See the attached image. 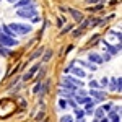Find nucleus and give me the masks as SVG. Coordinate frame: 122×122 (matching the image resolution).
Masks as SVG:
<instances>
[{
    "label": "nucleus",
    "mask_w": 122,
    "mask_h": 122,
    "mask_svg": "<svg viewBox=\"0 0 122 122\" xmlns=\"http://www.w3.org/2000/svg\"><path fill=\"white\" fill-rule=\"evenodd\" d=\"M91 96H94V98H96V99H98V101H103L104 99V93H101V91H96V90H93V88H91Z\"/></svg>",
    "instance_id": "6e6552de"
},
{
    "label": "nucleus",
    "mask_w": 122,
    "mask_h": 122,
    "mask_svg": "<svg viewBox=\"0 0 122 122\" xmlns=\"http://www.w3.org/2000/svg\"><path fill=\"white\" fill-rule=\"evenodd\" d=\"M67 104H70V106H72V107H76L75 101H72V99H68V101H67Z\"/></svg>",
    "instance_id": "c85d7f7f"
},
{
    "label": "nucleus",
    "mask_w": 122,
    "mask_h": 122,
    "mask_svg": "<svg viewBox=\"0 0 122 122\" xmlns=\"http://www.w3.org/2000/svg\"><path fill=\"white\" fill-rule=\"evenodd\" d=\"M0 44L2 46H16V39L10 38L7 34H2L0 33Z\"/></svg>",
    "instance_id": "7ed1b4c3"
},
{
    "label": "nucleus",
    "mask_w": 122,
    "mask_h": 122,
    "mask_svg": "<svg viewBox=\"0 0 122 122\" xmlns=\"http://www.w3.org/2000/svg\"><path fill=\"white\" fill-rule=\"evenodd\" d=\"M80 34H81V29H80V28L76 29V31H73V36H75V38H78Z\"/></svg>",
    "instance_id": "393cba45"
},
{
    "label": "nucleus",
    "mask_w": 122,
    "mask_h": 122,
    "mask_svg": "<svg viewBox=\"0 0 122 122\" xmlns=\"http://www.w3.org/2000/svg\"><path fill=\"white\" fill-rule=\"evenodd\" d=\"M8 2H10V3H15V2H16V0H8Z\"/></svg>",
    "instance_id": "f704fd0d"
},
{
    "label": "nucleus",
    "mask_w": 122,
    "mask_h": 122,
    "mask_svg": "<svg viewBox=\"0 0 122 122\" xmlns=\"http://www.w3.org/2000/svg\"><path fill=\"white\" fill-rule=\"evenodd\" d=\"M39 90H41V83H38V85H36V86H34V90H33V91H34V93H38Z\"/></svg>",
    "instance_id": "cd10ccee"
},
{
    "label": "nucleus",
    "mask_w": 122,
    "mask_h": 122,
    "mask_svg": "<svg viewBox=\"0 0 122 122\" xmlns=\"http://www.w3.org/2000/svg\"><path fill=\"white\" fill-rule=\"evenodd\" d=\"M103 114H104V111H103V107H101V109H96L94 116H96V119H99V117H103Z\"/></svg>",
    "instance_id": "aec40b11"
},
{
    "label": "nucleus",
    "mask_w": 122,
    "mask_h": 122,
    "mask_svg": "<svg viewBox=\"0 0 122 122\" xmlns=\"http://www.w3.org/2000/svg\"><path fill=\"white\" fill-rule=\"evenodd\" d=\"M62 86H64V88H67V90H70V91H76V86H75L73 83H70L67 78L62 81Z\"/></svg>",
    "instance_id": "423d86ee"
},
{
    "label": "nucleus",
    "mask_w": 122,
    "mask_h": 122,
    "mask_svg": "<svg viewBox=\"0 0 122 122\" xmlns=\"http://www.w3.org/2000/svg\"><path fill=\"white\" fill-rule=\"evenodd\" d=\"M60 122H73V117L72 116H62L60 117Z\"/></svg>",
    "instance_id": "a211bd4d"
},
{
    "label": "nucleus",
    "mask_w": 122,
    "mask_h": 122,
    "mask_svg": "<svg viewBox=\"0 0 122 122\" xmlns=\"http://www.w3.org/2000/svg\"><path fill=\"white\" fill-rule=\"evenodd\" d=\"M39 68H41V64H36V65H33L31 68H29V72H26V73H25V76H23V80H25V81H28V80H31V78H33V75H34V73L38 72Z\"/></svg>",
    "instance_id": "20e7f679"
},
{
    "label": "nucleus",
    "mask_w": 122,
    "mask_h": 122,
    "mask_svg": "<svg viewBox=\"0 0 122 122\" xmlns=\"http://www.w3.org/2000/svg\"><path fill=\"white\" fill-rule=\"evenodd\" d=\"M18 16H21V18H34L36 16V7L34 5H26L25 8L21 7V8L18 10V13H16Z\"/></svg>",
    "instance_id": "f257e3e1"
},
{
    "label": "nucleus",
    "mask_w": 122,
    "mask_h": 122,
    "mask_svg": "<svg viewBox=\"0 0 122 122\" xmlns=\"http://www.w3.org/2000/svg\"><path fill=\"white\" fill-rule=\"evenodd\" d=\"M90 86H91V88H98L99 85H98V81H90Z\"/></svg>",
    "instance_id": "bb28decb"
},
{
    "label": "nucleus",
    "mask_w": 122,
    "mask_h": 122,
    "mask_svg": "<svg viewBox=\"0 0 122 122\" xmlns=\"http://www.w3.org/2000/svg\"><path fill=\"white\" fill-rule=\"evenodd\" d=\"M99 0H86V3H98Z\"/></svg>",
    "instance_id": "72a5a7b5"
},
{
    "label": "nucleus",
    "mask_w": 122,
    "mask_h": 122,
    "mask_svg": "<svg viewBox=\"0 0 122 122\" xmlns=\"http://www.w3.org/2000/svg\"><path fill=\"white\" fill-rule=\"evenodd\" d=\"M101 85H103V86H106V85H107V78H106V76L101 80Z\"/></svg>",
    "instance_id": "2f4dec72"
},
{
    "label": "nucleus",
    "mask_w": 122,
    "mask_h": 122,
    "mask_svg": "<svg viewBox=\"0 0 122 122\" xmlns=\"http://www.w3.org/2000/svg\"><path fill=\"white\" fill-rule=\"evenodd\" d=\"M59 106H60V107H62V109H64V107H65V106H67V101H64V99H62V101H60V103H59Z\"/></svg>",
    "instance_id": "c756f323"
},
{
    "label": "nucleus",
    "mask_w": 122,
    "mask_h": 122,
    "mask_svg": "<svg viewBox=\"0 0 122 122\" xmlns=\"http://www.w3.org/2000/svg\"><path fill=\"white\" fill-rule=\"evenodd\" d=\"M104 47H107V49H109L111 56H114V54H117V47H111L109 44H106V42H104Z\"/></svg>",
    "instance_id": "dca6fc26"
},
{
    "label": "nucleus",
    "mask_w": 122,
    "mask_h": 122,
    "mask_svg": "<svg viewBox=\"0 0 122 122\" xmlns=\"http://www.w3.org/2000/svg\"><path fill=\"white\" fill-rule=\"evenodd\" d=\"M80 65H85V67H88V68H90V70H96V68H98V67L96 65H93V64H88V62H80Z\"/></svg>",
    "instance_id": "2eb2a0df"
},
{
    "label": "nucleus",
    "mask_w": 122,
    "mask_h": 122,
    "mask_svg": "<svg viewBox=\"0 0 122 122\" xmlns=\"http://www.w3.org/2000/svg\"><path fill=\"white\" fill-rule=\"evenodd\" d=\"M44 75H46V70L42 68V70L39 72V75H38V80H41V78H42V76H44Z\"/></svg>",
    "instance_id": "b1692460"
},
{
    "label": "nucleus",
    "mask_w": 122,
    "mask_h": 122,
    "mask_svg": "<svg viewBox=\"0 0 122 122\" xmlns=\"http://www.w3.org/2000/svg\"><path fill=\"white\" fill-rule=\"evenodd\" d=\"M75 114H76V119H83L85 111H81V109H76V107H75Z\"/></svg>",
    "instance_id": "6ab92c4d"
},
{
    "label": "nucleus",
    "mask_w": 122,
    "mask_h": 122,
    "mask_svg": "<svg viewBox=\"0 0 122 122\" xmlns=\"http://www.w3.org/2000/svg\"><path fill=\"white\" fill-rule=\"evenodd\" d=\"M2 29H3V33H5L7 36H10V38L13 36V31H11V29H10L8 26H2Z\"/></svg>",
    "instance_id": "f3484780"
},
{
    "label": "nucleus",
    "mask_w": 122,
    "mask_h": 122,
    "mask_svg": "<svg viewBox=\"0 0 122 122\" xmlns=\"http://www.w3.org/2000/svg\"><path fill=\"white\" fill-rule=\"evenodd\" d=\"M29 3H31V0H16V2H15V7H16V8H21V7H26Z\"/></svg>",
    "instance_id": "1a4fd4ad"
},
{
    "label": "nucleus",
    "mask_w": 122,
    "mask_h": 122,
    "mask_svg": "<svg viewBox=\"0 0 122 122\" xmlns=\"http://www.w3.org/2000/svg\"><path fill=\"white\" fill-rule=\"evenodd\" d=\"M8 28L11 29L15 34H28L29 31L33 29L29 25H21V23H11Z\"/></svg>",
    "instance_id": "f03ea898"
},
{
    "label": "nucleus",
    "mask_w": 122,
    "mask_h": 122,
    "mask_svg": "<svg viewBox=\"0 0 122 122\" xmlns=\"http://www.w3.org/2000/svg\"><path fill=\"white\" fill-rule=\"evenodd\" d=\"M111 109V104H104L103 106V111H109Z\"/></svg>",
    "instance_id": "7c9ffc66"
},
{
    "label": "nucleus",
    "mask_w": 122,
    "mask_h": 122,
    "mask_svg": "<svg viewBox=\"0 0 122 122\" xmlns=\"http://www.w3.org/2000/svg\"><path fill=\"white\" fill-rule=\"evenodd\" d=\"M0 54H2V56H8L10 52L7 51V49H5V47H0Z\"/></svg>",
    "instance_id": "4be33fe9"
},
{
    "label": "nucleus",
    "mask_w": 122,
    "mask_h": 122,
    "mask_svg": "<svg viewBox=\"0 0 122 122\" xmlns=\"http://www.w3.org/2000/svg\"><path fill=\"white\" fill-rule=\"evenodd\" d=\"M109 117L112 119V122H121V116L117 114V111H112V112L109 114Z\"/></svg>",
    "instance_id": "9d476101"
},
{
    "label": "nucleus",
    "mask_w": 122,
    "mask_h": 122,
    "mask_svg": "<svg viewBox=\"0 0 122 122\" xmlns=\"http://www.w3.org/2000/svg\"><path fill=\"white\" fill-rule=\"evenodd\" d=\"M70 70H72V72H73L76 76H80V78H83V76H85V72L81 70V68H73V67H72Z\"/></svg>",
    "instance_id": "9b49d317"
},
{
    "label": "nucleus",
    "mask_w": 122,
    "mask_h": 122,
    "mask_svg": "<svg viewBox=\"0 0 122 122\" xmlns=\"http://www.w3.org/2000/svg\"><path fill=\"white\" fill-rule=\"evenodd\" d=\"M90 60L91 62H94V64H103V57L101 56H98V54H90Z\"/></svg>",
    "instance_id": "0eeeda50"
},
{
    "label": "nucleus",
    "mask_w": 122,
    "mask_h": 122,
    "mask_svg": "<svg viewBox=\"0 0 122 122\" xmlns=\"http://www.w3.org/2000/svg\"><path fill=\"white\" fill-rule=\"evenodd\" d=\"M109 59H111V56H109V54H104V57H103V60H109Z\"/></svg>",
    "instance_id": "473e14b6"
},
{
    "label": "nucleus",
    "mask_w": 122,
    "mask_h": 122,
    "mask_svg": "<svg viewBox=\"0 0 122 122\" xmlns=\"http://www.w3.org/2000/svg\"><path fill=\"white\" fill-rule=\"evenodd\" d=\"M51 57H52V51H46V54H44V57H42V62H49Z\"/></svg>",
    "instance_id": "ddd939ff"
},
{
    "label": "nucleus",
    "mask_w": 122,
    "mask_h": 122,
    "mask_svg": "<svg viewBox=\"0 0 122 122\" xmlns=\"http://www.w3.org/2000/svg\"><path fill=\"white\" fill-rule=\"evenodd\" d=\"M78 122H85V121H83V119H78Z\"/></svg>",
    "instance_id": "c9c22d12"
},
{
    "label": "nucleus",
    "mask_w": 122,
    "mask_h": 122,
    "mask_svg": "<svg viewBox=\"0 0 122 122\" xmlns=\"http://www.w3.org/2000/svg\"><path fill=\"white\" fill-rule=\"evenodd\" d=\"M42 52H44V49H42V47H39L38 51H34V54H33V56L29 57V59H31V60H33V59H38V57L41 56V54H42Z\"/></svg>",
    "instance_id": "f8f14e48"
},
{
    "label": "nucleus",
    "mask_w": 122,
    "mask_h": 122,
    "mask_svg": "<svg viewBox=\"0 0 122 122\" xmlns=\"http://www.w3.org/2000/svg\"><path fill=\"white\" fill-rule=\"evenodd\" d=\"M67 11L73 16V20H75V21H83V15H81V11L73 10V8H67Z\"/></svg>",
    "instance_id": "39448f33"
},
{
    "label": "nucleus",
    "mask_w": 122,
    "mask_h": 122,
    "mask_svg": "<svg viewBox=\"0 0 122 122\" xmlns=\"http://www.w3.org/2000/svg\"><path fill=\"white\" fill-rule=\"evenodd\" d=\"M41 119H44V112L41 111V112L38 114V117H36V121H41Z\"/></svg>",
    "instance_id": "a878e982"
},
{
    "label": "nucleus",
    "mask_w": 122,
    "mask_h": 122,
    "mask_svg": "<svg viewBox=\"0 0 122 122\" xmlns=\"http://www.w3.org/2000/svg\"><path fill=\"white\" fill-rule=\"evenodd\" d=\"M90 101V98H85V96H76V103H80V104H83V103H88Z\"/></svg>",
    "instance_id": "4468645a"
},
{
    "label": "nucleus",
    "mask_w": 122,
    "mask_h": 122,
    "mask_svg": "<svg viewBox=\"0 0 122 122\" xmlns=\"http://www.w3.org/2000/svg\"><path fill=\"white\" fill-rule=\"evenodd\" d=\"M0 33H2V28H0Z\"/></svg>",
    "instance_id": "e433bc0d"
},
{
    "label": "nucleus",
    "mask_w": 122,
    "mask_h": 122,
    "mask_svg": "<svg viewBox=\"0 0 122 122\" xmlns=\"http://www.w3.org/2000/svg\"><path fill=\"white\" fill-rule=\"evenodd\" d=\"M68 31H72V25H67V26H65L64 29H62L60 33H62V34H65V33H68Z\"/></svg>",
    "instance_id": "412c9836"
},
{
    "label": "nucleus",
    "mask_w": 122,
    "mask_h": 122,
    "mask_svg": "<svg viewBox=\"0 0 122 122\" xmlns=\"http://www.w3.org/2000/svg\"><path fill=\"white\" fill-rule=\"evenodd\" d=\"M103 8V5H96V7H90V10L91 11H98V10H101Z\"/></svg>",
    "instance_id": "5701e85b"
}]
</instances>
